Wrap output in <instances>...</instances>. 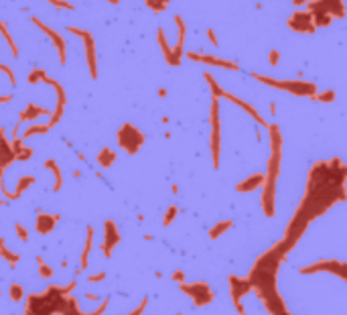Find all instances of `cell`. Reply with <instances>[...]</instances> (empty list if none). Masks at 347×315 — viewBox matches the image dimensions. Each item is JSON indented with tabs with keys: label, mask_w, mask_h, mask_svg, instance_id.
I'll use <instances>...</instances> for the list:
<instances>
[{
	"label": "cell",
	"mask_w": 347,
	"mask_h": 315,
	"mask_svg": "<svg viewBox=\"0 0 347 315\" xmlns=\"http://www.w3.org/2000/svg\"><path fill=\"white\" fill-rule=\"evenodd\" d=\"M156 39H158V45H160V51H162V57H164V61L170 65V59H172V49H170V47H168V43H166L164 29H158V31H156Z\"/></svg>",
	"instance_id": "27"
},
{
	"label": "cell",
	"mask_w": 347,
	"mask_h": 315,
	"mask_svg": "<svg viewBox=\"0 0 347 315\" xmlns=\"http://www.w3.org/2000/svg\"><path fill=\"white\" fill-rule=\"evenodd\" d=\"M209 124H211V138H209V146H211V163L213 169H220V154H222V122H220V98L211 96V116H209Z\"/></svg>",
	"instance_id": "8"
},
{
	"label": "cell",
	"mask_w": 347,
	"mask_h": 315,
	"mask_svg": "<svg viewBox=\"0 0 347 315\" xmlns=\"http://www.w3.org/2000/svg\"><path fill=\"white\" fill-rule=\"evenodd\" d=\"M224 98H226V100H230L232 104L240 106V108H242L244 112H248V114H250V116H252V118H254V120H256V122L260 124V126H264V128H266V120H264V118L260 116V112H258V110H256V108H254L252 104H248V102H244L242 98H238L236 94H228V92H224Z\"/></svg>",
	"instance_id": "20"
},
{
	"label": "cell",
	"mask_w": 347,
	"mask_h": 315,
	"mask_svg": "<svg viewBox=\"0 0 347 315\" xmlns=\"http://www.w3.org/2000/svg\"><path fill=\"white\" fill-rule=\"evenodd\" d=\"M175 23H177V29H179V41H177V47L172 49L170 67H177V65L181 63V57H183V45H185V35H187V27H185V21H183V17L175 15Z\"/></svg>",
	"instance_id": "18"
},
{
	"label": "cell",
	"mask_w": 347,
	"mask_h": 315,
	"mask_svg": "<svg viewBox=\"0 0 347 315\" xmlns=\"http://www.w3.org/2000/svg\"><path fill=\"white\" fill-rule=\"evenodd\" d=\"M0 258H5V260L11 264V268H15L17 262H19V254L11 252V250L5 246V238H0Z\"/></svg>",
	"instance_id": "29"
},
{
	"label": "cell",
	"mask_w": 347,
	"mask_h": 315,
	"mask_svg": "<svg viewBox=\"0 0 347 315\" xmlns=\"http://www.w3.org/2000/svg\"><path fill=\"white\" fill-rule=\"evenodd\" d=\"M230 228H234V222H232V220L220 222V224H215V226L209 230V238H211V240H218V238H220V236H224Z\"/></svg>",
	"instance_id": "28"
},
{
	"label": "cell",
	"mask_w": 347,
	"mask_h": 315,
	"mask_svg": "<svg viewBox=\"0 0 347 315\" xmlns=\"http://www.w3.org/2000/svg\"><path fill=\"white\" fill-rule=\"evenodd\" d=\"M9 102H13V94H0V104H9Z\"/></svg>",
	"instance_id": "48"
},
{
	"label": "cell",
	"mask_w": 347,
	"mask_h": 315,
	"mask_svg": "<svg viewBox=\"0 0 347 315\" xmlns=\"http://www.w3.org/2000/svg\"><path fill=\"white\" fill-rule=\"evenodd\" d=\"M144 3H146V7H148L152 13L160 15V13L170 5V0H144Z\"/></svg>",
	"instance_id": "33"
},
{
	"label": "cell",
	"mask_w": 347,
	"mask_h": 315,
	"mask_svg": "<svg viewBox=\"0 0 347 315\" xmlns=\"http://www.w3.org/2000/svg\"><path fill=\"white\" fill-rule=\"evenodd\" d=\"M120 240H122V236H120V230H118L116 222L106 220V222H104V240H102V244H100V250L104 252L106 258L112 256V252H114V248H116V244H118Z\"/></svg>",
	"instance_id": "15"
},
{
	"label": "cell",
	"mask_w": 347,
	"mask_h": 315,
	"mask_svg": "<svg viewBox=\"0 0 347 315\" xmlns=\"http://www.w3.org/2000/svg\"><path fill=\"white\" fill-rule=\"evenodd\" d=\"M92 244H94V226H88V234H85V246H83V252H81V258H79V268L85 270L88 268V258H90V252H92Z\"/></svg>",
	"instance_id": "23"
},
{
	"label": "cell",
	"mask_w": 347,
	"mask_h": 315,
	"mask_svg": "<svg viewBox=\"0 0 347 315\" xmlns=\"http://www.w3.org/2000/svg\"><path fill=\"white\" fill-rule=\"evenodd\" d=\"M108 303H110V297H104V301L96 307V311H92L94 315H102V313H106V309H108Z\"/></svg>",
	"instance_id": "42"
},
{
	"label": "cell",
	"mask_w": 347,
	"mask_h": 315,
	"mask_svg": "<svg viewBox=\"0 0 347 315\" xmlns=\"http://www.w3.org/2000/svg\"><path fill=\"white\" fill-rule=\"evenodd\" d=\"M203 77H205V80H207V84H209L211 96H213V98H224V90H222V86L215 82V77H213L211 73H203Z\"/></svg>",
	"instance_id": "32"
},
{
	"label": "cell",
	"mask_w": 347,
	"mask_h": 315,
	"mask_svg": "<svg viewBox=\"0 0 347 315\" xmlns=\"http://www.w3.org/2000/svg\"><path fill=\"white\" fill-rule=\"evenodd\" d=\"M77 287V281H71L65 287H57L51 285L45 293H33L27 299L25 305V313H75L81 315V307L77 305V299L71 297L69 293Z\"/></svg>",
	"instance_id": "3"
},
{
	"label": "cell",
	"mask_w": 347,
	"mask_h": 315,
	"mask_svg": "<svg viewBox=\"0 0 347 315\" xmlns=\"http://www.w3.org/2000/svg\"><path fill=\"white\" fill-rule=\"evenodd\" d=\"M307 5H309V13L315 19L317 29L327 27L333 19H343L345 15L343 0H311Z\"/></svg>",
	"instance_id": "6"
},
{
	"label": "cell",
	"mask_w": 347,
	"mask_h": 315,
	"mask_svg": "<svg viewBox=\"0 0 347 315\" xmlns=\"http://www.w3.org/2000/svg\"><path fill=\"white\" fill-rule=\"evenodd\" d=\"M47 77V73H45V69L43 67H35L31 73H29V84L31 86H37L39 82H43Z\"/></svg>",
	"instance_id": "35"
},
{
	"label": "cell",
	"mask_w": 347,
	"mask_h": 315,
	"mask_svg": "<svg viewBox=\"0 0 347 315\" xmlns=\"http://www.w3.org/2000/svg\"><path fill=\"white\" fill-rule=\"evenodd\" d=\"M0 71L3 73H7V77H9V82H11V86H17V75H15V71L9 67V65H5V63H0Z\"/></svg>",
	"instance_id": "40"
},
{
	"label": "cell",
	"mask_w": 347,
	"mask_h": 315,
	"mask_svg": "<svg viewBox=\"0 0 347 315\" xmlns=\"http://www.w3.org/2000/svg\"><path fill=\"white\" fill-rule=\"evenodd\" d=\"M61 220V216H53V214H43V212H39L37 214V220H35V230H37V234H41V236H45V234H49L53 228H55V224Z\"/></svg>",
	"instance_id": "19"
},
{
	"label": "cell",
	"mask_w": 347,
	"mask_h": 315,
	"mask_svg": "<svg viewBox=\"0 0 347 315\" xmlns=\"http://www.w3.org/2000/svg\"><path fill=\"white\" fill-rule=\"evenodd\" d=\"M170 279L175 281V283H183V281H185V272H183V270H175V272L170 274Z\"/></svg>",
	"instance_id": "46"
},
{
	"label": "cell",
	"mask_w": 347,
	"mask_h": 315,
	"mask_svg": "<svg viewBox=\"0 0 347 315\" xmlns=\"http://www.w3.org/2000/svg\"><path fill=\"white\" fill-rule=\"evenodd\" d=\"M252 80L268 86V88H274V90H280V92H288L292 96H300V98H313L317 94V84L313 82H302V80H274L270 75H260V73H250Z\"/></svg>",
	"instance_id": "5"
},
{
	"label": "cell",
	"mask_w": 347,
	"mask_h": 315,
	"mask_svg": "<svg viewBox=\"0 0 347 315\" xmlns=\"http://www.w3.org/2000/svg\"><path fill=\"white\" fill-rule=\"evenodd\" d=\"M45 3H49L51 7L55 9H63V11H73V5L67 3V0H45Z\"/></svg>",
	"instance_id": "39"
},
{
	"label": "cell",
	"mask_w": 347,
	"mask_h": 315,
	"mask_svg": "<svg viewBox=\"0 0 347 315\" xmlns=\"http://www.w3.org/2000/svg\"><path fill=\"white\" fill-rule=\"evenodd\" d=\"M106 279V272H96V274H90L88 277V283H100Z\"/></svg>",
	"instance_id": "45"
},
{
	"label": "cell",
	"mask_w": 347,
	"mask_h": 315,
	"mask_svg": "<svg viewBox=\"0 0 347 315\" xmlns=\"http://www.w3.org/2000/svg\"><path fill=\"white\" fill-rule=\"evenodd\" d=\"M9 295H11V299H13L15 303L23 301V297H25V289H23V285H19V283H13V285L9 287Z\"/></svg>",
	"instance_id": "34"
},
{
	"label": "cell",
	"mask_w": 347,
	"mask_h": 315,
	"mask_svg": "<svg viewBox=\"0 0 347 315\" xmlns=\"http://www.w3.org/2000/svg\"><path fill=\"white\" fill-rule=\"evenodd\" d=\"M307 3H311V0H292L294 7H302V5H307Z\"/></svg>",
	"instance_id": "49"
},
{
	"label": "cell",
	"mask_w": 347,
	"mask_h": 315,
	"mask_svg": "<svg viewBox=\"0 0 347 315\" xmlns=\"http://www.w3.org/2000/svg\"><path fill=\"white\" fill-rule=\"evenodd\" d=\"M15 230H17V236H19V240H23V242H29V232H27V228L23 226V224H15Z\"/></svg>",
	"instance_id": "41"
},
{
	"label": "cell",
	"mask_w": 347,
	"mask_h": 315,
	"mask_svg": "<svg viewBox=\"0 0 347 315\" xmlns=\"http://www.w3.org/2000/svg\"><path fill=\"white\" fill-rule=\"evenodd\" d=\"M148 301H150V299H148V297H144V299L140 301V305H138V307H134V309L130 311V315H140V313H142V311L146 309V305H148Z\"/></svg>",
	"instance_id": "43"
},
{
	"label": "cell",
	"mask_w": 347,
	"mask_h": 315,
	"mask_svg": "<svg viewBox=\"0 0 347 315\" xmlns=\"http://www.w3.org/2000/svg\"><path fill=\"white\" fill-rule=\"evenodd\" d=\"M37 264H39V274H41L43 279H51V277H53V268L47 266L45 260H43L41 256H37Z\"/></svg>",
	"instance_id": "38"
},
{
	"label": "cell",
	"mask_w": 347,
	"mask_h": 315,
	"mask_svg": "<svg viewBox=\"0 0 347 315\" xmlns=\"http://www.w3.org/2000/svg\"><path fill=\"white\" fill-rule=\"evenodd\" d=\"M33 183H35V177H33V175H23V177L19 179V183H17L15 193H11V200H21L23 193H25Z\"/></svg>",
	"instance_id": "26"
},
{
	"label": "cell",
	"mask_w": 347,
	"mask_h": 315,
	"mask_svg": "<svg viewBox=\"0 0 347 315\" xmlns=\"http://www.w3.org/2000/svg\"><path fill=\"white\" fill-rule=\"evenodd\" d=\"M181 285V291L187 295V297H191V301H193V305L195 307H207L211 301H213V291L209 289V285L207 283H203V281H197V283H179Z\"/></svg>",
	"instance_id": "10"
},
{
	"label": "cell",
	"mask_w": 347,
	"mask_h": 315,
	"mask_svg": "<svg viewBox=\"0 0 347 315\" xmlns=\"http://www.w3.org/2000/svg\"><path fill=\"white\" fill-rule=\"evenodd\" d=\"M49 130H51L49 124H33V126H29V128L23 132V140L29 138V136H35V134H47Z\"/></svg>",
	"instance_id": "31"
},
{
	"label": "cell",
	"mask_w": 347,
	"mask_h": 315,
	"mask_svg": "<svg viewBox=\"0 0 347 315\" xmlns=\"http://www.w3.org/2000/svg\"><path fill=\"white\" fill-rule=\"evenodd\" d=\"M114 161H116V152H114L110 146H104V148L98 152V165H100L102 169L112 167V165H114Z\"/></svg>",
	"instance_id": "25"
},
{
	"label": "cell",
	"mask_w": 347,
	"mask_h": 315,
	"mask_svg": "<svg viewBox=\"0 0 347 315\" xmlns=\"http://www.w3.org/2000/svg\"><path fill=\"white\" fill-rule=\"evenodd\" d=\"M108 3H110V5H118V0H108Z\"/></svg>",
	"instance_id": "52"
},
{
	"label": "cell",
	"mask_w": 347,
	"mask_h": 315,
	"mask_svg": "<svg viewBox=\"0 0 347 315\" xmlns=\"http://www.w3.org/2000/svg\"><path fill=\"white\" fill-rule=\"evenodd\" d=\"M284 256L286 254L274 244L268 252H264L262 256L256 258L250 274L246 277L250 283V291H254L258 295V299L262 301L266 311L272 315L290 313L286 309V305L278 293V285H276V274H278V268H280Z\"/></svg>",
	"instance_id": "2"
},
{
	"label": "cell",
	"mask_w": 347,
	"mask_h": 315,
	"mask_svg": "<svg viewBox=\"0 0 347 315\" xmlns=\"http://www.w3.org/2000/svg\"><path fill=\"white\" fill-rule=\"evenodd\" d=\"M15 163V150L13 144L7 140L5 130L0 128V177H5V171Z\"/></svg>",
	"instance_id": "17"
},
{
	"label": "cell",
	"mask_w": 347,
	"mask_h": 315,
	"mask_svg": "<svg viewBox=\"0 0 347 315\" xmlns=\"http://www.w3.org/2000/svg\"><path fill=\"white\" fill-rule=\"evenodd\" d=\"M67 33H69V35H77V37L83 41L88 69H90L92 80H96V77H98V55H96V41H94L92 33H90V31H83V29H79V27H67Z\"/></svg>",
	"instance_id": "9"
},
{
	"label": "cell",
	"mask_w": 347,
	"mask_h": 315,
	"mask_svg": "<svg viewBox=\"0 0 347 315\" xmlns=\"http://www.w3.org/2000/svg\"><path fill=\"white\" fill-rule=\"evenodd\" d=\"M31 23L35 25V27H39L49 39H51V43L55 45V51H57V55H59V63L61 65H65V61H67V43H65V39H63V35H59L55 29H51V27H47L43 21H39L37 17H31Z\"/></svg>",
	"instance_id": "13"
},
{
	"label": "cell",
	"mask_w": 347,
	"mask_h": 315,
	"mask_svg": "<svg viewBox=\"0 0 347 315\" xmlns=\"http://www.w3.org/2000/svg\"><path fill=\"white\" fill-rule=\"evenodd\" d=\"M313 102H325V104H329V102H333L335 100V92L333 90H327V92H323V94H315L313 98H311Z\"/></svg>",
	"instance_id": "37"
},
{
	"label": "cell",
	"mask_w": 347,
	"mask_h": 315,
	"mask_svg": "<svg viewBox=\"0 0 347 315\" xmlns=\"http://www.w3.org/2000/svg\"><path fill=\"white\" fill-rule=\"evenodd\" d=\"M177 214H179V208L177 206H168L166 212H164V216H162V226L166 228L168 224H172V220L177 218Z\"/></svg>",
	"instance_id": "36"
},
{
	"label": "cell",
	"mask_w": 347,
	"mask_h": 315,
	"mask_svg": "<svg viewBox=\"0 0 347 315\" xmlns=\"http://www.w3.org/2000/svg\"><path fill=\"white\" fill-rule=\"evenodd\" d=\"M300 274H313V272H331V274H337L341 281H347L345 279V262L343 260H319V262H313L309 266H302L298 268Z\"/></svg>",
	"instance_id": "11"
},
{
	"label": "cell",
	"mask_w": 347,
	"mask_h": 315,
	"mask_svg": "<svg viewBox=\"0 0 347 315\" xmlns=\"http://www.w3.org/2000/svg\"><path fill=\"white\" fill-rule=\"evenodd\" d=\"M0 35H3V39L7 41V45L11 47V53H13V57H19V47H17V43L13 41V37H11V31L7 29V25L0 21Z\"/></svg>",
	"instance_id": "30"
},
{
	"label": "cell",
	"mask_w": 347,
	"mask_h": 315,
	"mask_svg": "<svg viewBox=\"0 0 347 315\" xmlns=\"http://www.w3.org/2000/svg\"><path fill=\"white\" fill-rule=\"evenodd\" d=\"M288 29L294 31V33H300V35H311L317 31V25H315V19L309 11H296L288 17Z\"/></svg>",
	"instance_id": "12"
},
{
	"label": "cell",
	"mask_w": 347,
	"mask_h": 315,
	"mask_svg": "<svg viewBox=\"0 0 347 315\" xmlns=\"http://www.w3.org/2000/svg\"><path fill=\"white\" fill-rule=\"evenodd\" d=\"M278 59H280V53H278L276 49H270V53H268V61H270V65H276V63H278Z\"/></svg>",
	"instance_id": "44"
},
{
	"label": "cell",
	"mask_w": 347,
	"mask_h": 315,
	"mask_svg": "<svg viewBox=\"0 0 347 315\" xmlns=\"http://www.w3.org/2000/svg\"><path fill=\"white\" fill-rule=\"evenodd\" d=\"M207 39L211 41V45H215V47L220 45V43H218V37H215V31H213V29H207Z\"/></svg>",
	"instance_id": "47"
},
{
	"label": "cell",
	"mask_w": 347,
	"mask_h": 315,
	"mask_svg": "<svg viewBox=\"0 0 347 315\" xmlns=\"http://www.w3.org/2000/svg\"><path fill=\"white\" fill-rule=\"evenodd\" d=\"M345 175L347 167L341 159L319 161L311 167L307 177L305 198L296 210L309 224L327 214L335 204L345 200Z\"/></svg>",
	"instance_id": "1"
},
{
	"label": "cell",
	"mask_w": 347,
	"mask_h": 315,
	"mask_svg": "<svg viewBox=\"0 0 347 315\" xmlns=\"http://www.w3.org/2000/svg\"><path fill=\"white\" fill-rule=\"evenodd\" d=\"M7 202H9L7 198H5V200H0V208H3V206H7Z\"/></svg>",
	"instance_id": "51"
},
{
	"label": "cell",
	"mask_w": 347,
	"mask_h": 315,
	"mask_svg": "<svg viewBox=\"0 0 347 315\" xmlns=\"http://www.w3.org/2000/svg\"><path fill=\"white\" fill-rule=\"evenodd\" d=\"M116 138H118L120 148H124L128 154H136V152L142 148V144L146 142L144 132H142L140 128H136L134 124H130V122H124V124L118 128Z\"/></svg>",
	"instance_id": "7"
},
{
	"label": "cell",
	"mask_w": 347,
	"mask_h": 315,
	"mask_svg": "<svg viewBox=\"0 0 347 315\" xmlns=\"http://www.w3.org/2000/svg\"><path fill=\"white\" fill-rule=\"evenodd\" d=\"M280 161H282V148H272L270 159H268V167H266V175L262 181V212L266 218L274 216V204H276V179L280 173Z\"/></svg>",
	"instance_id": "4"
},
{
	"label": "cell",
	"mask_w": 347,
	"mask_h": 315,
	"mask_svg": "<svg viewBox=\"0 0 347 315\" xmlns=\"http://www.w3.org/2000/svg\"><path fill=\"white\" fill-rule=\"evenodd\" d=\"M262 181H264V173H254V175L246 177L244 181H240V183L236 185V191H238V193H250V191L262 187Z\"/></svg>",
	"instance_id": "21"
},
{
	"label": "cell",
	"mask_w": 347,
	"mask_h": 315,
	"mask_svg": "<svg viewBox=\"0 0 347 315\" xmlns=\"http://www.w3.org/2000/svg\"><path fill=\"white\" fill-rule=\"evenodd\" d=\"M45 169H49V171L53 173V177H55L53 191H61V187H63V175H61V169H59L57 161H55V159H47V161H45Z\"/></svg>",
	"instance_id": "24"
},
{
	"label": "cell",
	"mask_w": 347,
	"mask_h": 315,
	"mask_svg": "<svg viewBox=\"0 0 347 315\" xmlns=\"http://www.w3.org/2000/svg\"><path fill=\"white\" fill-rule=\"evenodd\" d=\"M187 57H189L191 61H199V63H203V65H215V67H222V69H234V71H238V69H240V65H238L236 61H228V59H222V57H213V55H209V53L189 51V53H187Z\"/></svg>",
	"instance_id": "16"
},
{
	"label": "cell",
	"mask_w": 347,
	"mask_h": 315,
	"mask_svg": "<svg viewBox=\"0 0 347 315\" xmlns=\"http://www.w3.org/2000/svg\"><path fill=\"white\" fill-rule=\"evenodd\" d=\"M51 112L47 110V108H41V106H37V104H29L23 112H21V116H19V124H23V122H27V120H35V118H39V116H49Z\"/></svg>",
	"instance_id": "22"
},
{
	"label": "cell",
	"mask_w": 347,
	"mask_h": 315,
	"mask_svg": "<svg viewBox=\"0 0 347 315\" xmlns=\"http://www.w3.org/2000/svg\"><path fill=\"white\" fill-rule=\"evenodd\" d=\"M85 299H90V301H98L100 297H98L96 293H85Z\"/></svg>",
	"instance_id": "50"
},
{
	"label": "cell",
	"mask_w": 347,
	"mask_h": 315,
	"mask_svg": "<svg viewBox=\"0 0 347 315\" xmlns=\"http://www.w3.org/2000/svg\"><path fill=\"white\" fill-rule=\"evenodd\" d=\"M230 295H232V303L234 307L238 309V313H246L244 305H242V299L246 297V293H250V283L248 279H240L236 274H230Z\"/></svg>",
	"instance_id": "14"
}]
</instances>
